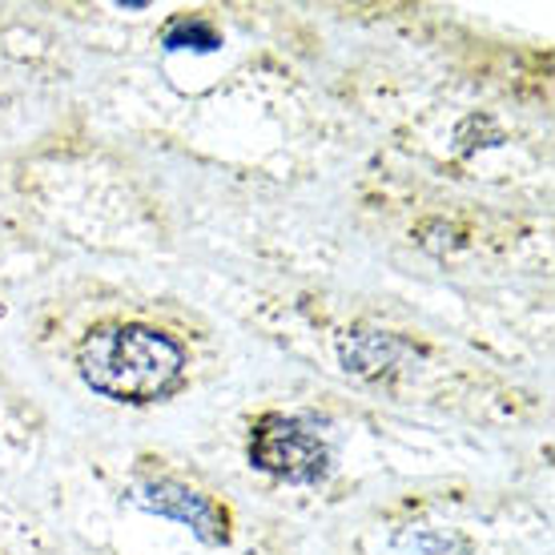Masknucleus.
<instances>
[{
	"label": "nucleus",
	"mask_w": 555,
	"mask_h": 555,
	"mask_svg": "<svg viewBox=\"0 0 555 555\" xmlns=\"http://www.w3.org/2000/svg\"><path fill=\"white\" fill-rule=\"evenodd\" d=\"M395 354V343L383 338V334H354L347 347H343V359H347L350 371L359 375H371V371H383Z\"/></svg>",
	"instance_id": "20e7f679"
},
{
	"label": "nucleus",
	"mask_w": 555,
	"mask_h": 555,
	"mask_svg": "<svg viewBox=\"0 0 555 555\" xmlns=\"http://www.w3.org/2000/svg\"><path fill=\"white\" fill-rule=\"evenodd\" d=\"M169 49H218V33L209 25H202V21H178L173 25V33L166 37Z\"/></svg>",
	"instance_id": "39448f33"
},
{
	"label": "nucleus",
	"mask_w": 555,
	"mask_h": 555,
	"mask_svg": "<svg viewBox=\"0 0 555 555\" xmlns=\"http://www.w3.org/2000/svg\"><path fill=\"white\" fill-rule=\"evenodd\" d=\"M250 459L262 472L291 479V483H319L331 467V451L319 439V430L291 415L258 418L250 435Z\"/></svg>",
	"instance_id": "f03ea898"
},
{
	"label": "nucleus",
	"mask_w": 555,
	"mask_h": 555,
	"mask_svg": "<svg viewBox=\"0 0 555 555\" xmlns=\"http://www.w3.org/2000/svg\"><path fill=\"white\" fill-rule=\"evenodd\" d=\"M185 354L173 338L150 326H105L81 347L85 383L121 403H145L181 378Z\"/></svg>",
	"instance_id": "f257e3e1"
},
{
	"label": "nucleus",
	"mask_w": 555,
	"mask_h": 555,
	"mask_svg": "<svg viewBox=\"0 0 555 555\" xmlns=\"http://www.w3.org/2000/svg\"><path fill=\"white\" fill-rule=\"evenodd\" d=\"M133 503H141L145 512H157L166 519H178L185 528H194L206 543L225 540V512L218 503H209L202 491L178 483V479H145L133 487Z\"/></svg>",
	"instance_id": "7ed1b4c3"
}]
</instances>
